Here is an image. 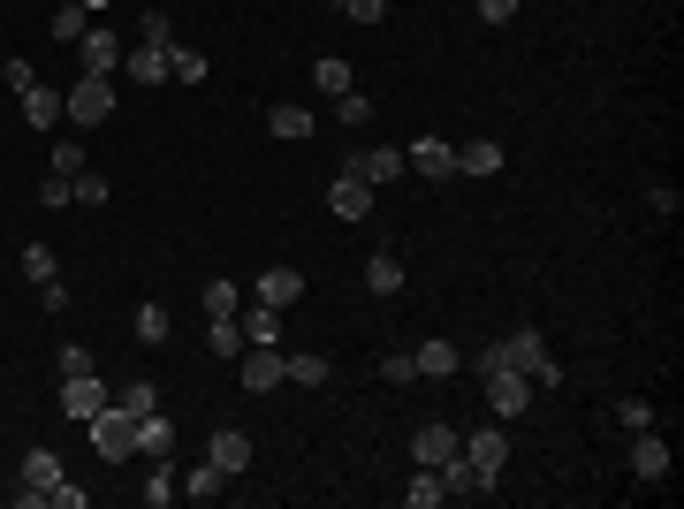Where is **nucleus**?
Segmentation results:
<instances>
[{"mask_svg":"<svg viewBox=\"0 0 684 509\" xmlns=\"http://www.w3.org/2000/svg\"><path fill=\"white\" fill-rule=\"evenodd\" d=\"M503 365H517L532 388H563V365L547 357V335H540V328H517V335H503Z\"/></svg>","mask_w":684,"mask_h":509,"instance_id":"obj_1","label":"nucleus"},{"mask_svg":"<svg viewBox=\"0 0 684 509\" xmlns=\"http://www.w3.org/2000/svg\"><path fill=\"white\" fill-rule=\"evenodd\" d=\"M92 449H99L107 464H122V457H138V418H130V411H122L115 395H107V411L92 418Z\"/></svg>","mask_w":684,"mask_h":509,"instance_id":"obj_2","label":"nucleus"},{"mask_svg":"<svg viewBox=\"0 0 684 509\" xmlns=\"http://www.w3.org/2000/svg\"><path fill=\"white\" fill-rule=\"evenodd\" d=\"M236 372H244V395H274V388L290 380V357H282L274 342H244V365H236Z\"/></svg>","mask_w":684,"mask_h":509,"instance_id":"obj_3","label":"nucleus"},{"mask_svg":"<svg viewBox=\"0 0 684 509\" xmlns=\"http://www.w3.org/2000/svg\"><path fill=\"white\" fill-rule=\"evenodd\" d=\"M61 107H69V122H84V130L107 122V115H115V76H76Z\"/></svg>","mask_w":684,"mask_h":509,"instance_id":"obj_4","label":"nucleus"},{"mask_svg":"<svg viewBox=\"0 0 684 509\" xmlns=\"http://www.w3.org/2000/svg\"><path fill=\"white\" fill-rule=\"evenodd\" d=\"M480 380H487V411H495V418H524V411H532V380H524L517 365H495V372H480Z\"/></svg>","mask_w":684,"mask_h":509,"instance_id":"obj_5","label":"nucleus"},{"mask_svg":"<svg viewBox=\"0 0 684 509\" xmlns=\"http://www.w3.org/2000/svg\"><path fill=\"white\" fill-rule=\"evenodd\" d=\"M99 411H107V388H99V372H69V380H61V418L92 426Z\"/></svg>","mask_w":684,"mask_h":509,"instance_id":"obj_6","label":"nucleus"},{"mask_svg":"<svg viewBox=\"0 0 684 509\" xmlns=\"http://www.w3.org/2000/svg\"><path fill=\"white\" fill-rule=\"evenodd\" d=\"M76 61H84V76H115V69H122V38L92 23V31L76 38Z\"/></svg>","mask_w":684,"mask_h":509,"instance_id":"obj_7","label":"nucleus"},{"mask_svg":"<svg viewBox=\"0 0 684 509\" xmlns=\"http://www.w3.org/2000/svg\"><path fill=\"white\" fill-rule=\"evenodd\" d=\"M464 457H472L487 480H503V464H510V434H503V426H472V434H464Z\"/></svg>","mask_w":684,"mask_h":509,"instance_id":"obj_8","label":"nucleus"},{"mask_svg":"<svg viewBox=\"0 0 684 509\" xmlns=\"http://www.w3.org/2000/svg\"><path fill=\"white\" fill-rule=\"evenodd\" d=\"M328 213H335V221H365V213H373V182L342 168L335 182H328Z\"/></svg>","mask_w":684,"mask_h":509,"instance_id":"obj_9","label":"nucleus"},{"mask_svg":"<svg viewBox=\"0 0 684 509\" xmlns=\"http://www.w3.org/2000/svg\"><path fill=\"white\" fill-rule=\"evenodd\" d=\"M403 168H418L426 182H449V175H457V145H449V138H418V145L403 153Z\"/></svg>","mask_w":684,"mask_h":509,"instance_id":"obj_10","label":"nucleus"},{"mask_svg":"<svg viewBox=\"0 0 684 509\" xmlns=\"http://www.w3.org/2000/svg\"><path fill=\"white\" fill-rule=\"evenodd\" d=\"M457 449H464V434H457V426H441V418H426V426L411 434V457H418V464H449Z\"/></svg>","mask_w":684,"mask_h":509,"instance_id":"obj_11","label":"nucleus"},{"mask_svg":"<svg viewBox=\"0 0 684 509\" xmlns=\"http://www.w3.org/2000/svg\"><path fill=\"white\" fill-rule=\"evenodd\" d=\"M632 472H639L647 487H654V480H670V441H662L654 426H639V434H632Z\"/></svg>","mask_w":684,"mask_h":509,"instance_id":"obj_12","label":"nucleus"},{"mask_svg":"<svg viewBox=\"0 0 684 509\" xmlns=\"http://www.w3.org/2000/svg\"><path fill=\"white\" fill-rule=\"evenodd\" d=\"M297 297H305V267H267V274H259V305L290 312Z\"/></svg>","mask_w":684,"mask_h":509,"instance_id":"obj_13","label":"nucleus"},{"mask_svg":"<svg viewBox=\"0 0 684 509\" xmlns=\"http://www.w3.org/2000/svg\"><path fill=\"white\" fill-rule=\"evenodd\" d=\"M434 472H441V495H495V480H487V472H480L464 449H457L449 464H434Z\"/></svg>","mask_w":684,"mask_h":509,"instance_id":"obj_14","label":"nucleus"},{"mask_svg":"<svg viewBox=\"0 0 684 509\" xmlns=\"http://www.w3.org/2000/svg\"><path fill=\"white\" fill-rule=\"evenodd\" d=\"M122 76H130V84H145V92H153V84H168V46H130V54H122Z\"/></svg>","mask_w":684,"mask_h":509,"instance_id":"obj_15","label":"nucleus"},{"mask_svg":"<svg viewBox=\"0 0 684 509\" xmlns=\"http://www.w3.org/2000/svg\"><path fill=\"white\" fill-rule=\"evenodd\" d=\"M205 464H221V472L236 480V472L251 464V434H244V426H221V434H213V449H205Z\"/></svg>","mask_w":684,"mask_h":509,"instance_id":"obj_16","label":"nucleus"},{"mask_svg":"<svg viewBox=\"0 0 684 509\" xmlns=\"http://www.w3.org/2000/svg\"><path fill=\"white\" fill-rule=\"evenodd\" d=\"M350 175H365V182H396V175H403V145H373V153H350Z\"/></svg>","mask_w":684,"mask_h":509,"instance_id":"obj_17","label":"nucleus"},{"mask_svg":"<svg viewBox=\"0 0 684 509\" xmlns=\"http://www.w3.org/2000/svg\"><path fill=\"white\" fill-rule=\"evenodd\" d=\"M503 161H510V153H503L495 138H472V145H457V175H503Z\"/></svg>","mask_w":684,"mask_h":509,"instance_id":"obj_18","label":"nucleus"},{"mask_svg":"<svg viewBox=\"0 0 684 509\" xmlns=\"http://www.w3.org/2000/svg\"><path fill=\"white\" fill-rule=\"evenodd\" d=\"M61 115H69V107H61L54 84H31V92H23V122H31V130H54Z\"/></svg>","mask_w":684,"mask_h":509,"instance_id":"obj_19","label":"nucleus"},{"mask_svg":"<svg viewBox=\"0 0 684 509\" xmlns=\"http://www.w3.org/2000/svg\"><path fill=\"white\" fill-rule=\"evenodd\" d=\"M69 472H61V457L54 449H23V487H38V495H54Z\"/></svg>","mask_w":684,"mask_h":509,"instance_id":"obj_20","label":"nucleus"},{"mask_svg":"<svg viewBox=\"0 0 684 509\" xmlns=\"http://www.w3.org/2000/svg\"><path fill=\"white\" fill-rule=\"evenodd\" d=\"M411 365L426 372V380H449V372H464V357H457V342H426V350H411Z\"/></svg>","mask_w":684,"mask_h":509,"instance_id":"obj_21","label":"nucleus"},{"mask_svg":"<svg viewBox=\"0 0 684 509\" xmlns=\"http://www.w3.org/2000/svg\"><path fill=\"white\" fill-rule=\"evenodd\" d=\"M182 487H175V457H153V472H145V487H138V502L145 509H168Z\"/></svg>","mask_w":684,"mask_h":509,"instance_id":"obj_22","label":"nucleus"},{"mask_svg":"<svg viewBox=\"0 0 684 509\" xmlns=\"http://www.w3.org/2000/svg\"><path fill=\"white\" fill-rule=\"evenodd\" d=\"M138 457H145V464H153V457H175V426L161 418V411L138 418Z\"/></svg>","mask_w":684,"mask_h":509,"instance_id":"obj_23","label":"nucleus"},{"mask_svg":"<svg viewBox=\"0 0 684 509\" xmlns=\"http://www.w3.org/2000/svg\"><path fill=\"white\" fill-rule=\"evenodd\" d=\"M267 130H274L282 145H297V138H312V115H305L297 99H282V107H267Z\"/></svg>","mask_w":684,"mask_h":509,"instance_id":"obj_24","label":"nucleus"},{"mask_svg":"<svg viewBox=\"0 0 684 509\" xmlns=\"http://www.w3.org/2000/svg\"><path fill=\"white\" fill-rule=\"evenodd\" d=\"M365 289H373V297H396V289H403V259H396V251H373V259H365Z\"/></svg>","mask_w":684,"mask_h":509,"instance_id":"obj_25","label":"nucleus"},{"mask_svg":"<svg viewBox=\"0 0 684 509\" xmlns=\"http://www.w3.org/2000/svg\"><path fill=\"white\" fill-rule=\"evenodd\" d=\"M312 84H320L328 99H342V92H357V76H350V61H342V54H320V61H312Z\"/></svg>","mask_w":684,"mask_h":509,"instance_id":"obj_26","label":"nucleus"},{"mask_svg":"<svg viewBox=\"0 0 684 509\" xmlns=\"http://www.w3.org/2000/svg\"><path fill=\"white\" fill-rule=\"evenodd\" d=\"M130 328H138V342H153V350H161V342L175 335V312H168V305H153V297H145V305H138V320H130Z\"/></svg>","mask_w":684,"mask_h":509,"instance_id":"obj_27","label":"nucleus"},{"mask_svg":"<svg viewBox=\"0 0 684 509\" xmlns=\"http://www.w3.org/2000/svg\"><path fill=\"white\" fill-rule=\"evenodd\" d=\"M205 69H213V61H205L198 46H182V38L168 46V76H175V84H205Z\"/></svg>","mask_w":684,"mask_h":509,"instance_id":"obj_28","label":"nucleus"},{"mask_svg":"<svg viewBox=\"0 0 684 509\" xmlns=\"http://www.w3.org/2000/svg\"><path fill=\"white\" fill-rule=\"evenodd\" d=\"M403 502H411V509H441V502H449V495H441V472H434V464H418V472H411V487H403Z\"/></svg>","mask_w":684,"mask_h":509,"instance_id":"obj_29","label":"nucleus"},{"mask_svg":"<svg viewBox=\"0 0 684 509\" xmlns=\"http://www.w3.org/2000/svg\"><path fill=\"white\" fill-rule=\"evenodd\" d=\"M205 350L213 357H244V320L228 312V320H205Z\"/></svg>","mask_w":684,"mask_h":509,"instance_id":"obj_30","label":"nucleus"},{"mask_svg":"<svg viewBox=\"0 0 684 509\" xmlns=\"http://www.w3.org/2000/svg\"><path fill=\"white\" fill-rule=\"evenodd\" d=\"M198 312H205V320H228V312H244L236 282H205V289H198Z\"/></svg>","mask_w":684,"mask_h":509,"instance_id":"obj_31","label":"nucleus"},{"mask_svg":"<svg viewBox=\"0 0 684 509\" xmlns=\"http://www.w3.org/2000/svg\"><path fill=\"white\" fill-rule=\"evenodd\" d=\"M221 487H228V472H221V464H190V472H182V495H190V502H213Z\"/></svg>","mask_w":684,"mask_h":509,"instance_id":"obj_32","label":"nucleus"},{"mask_svg":"<svg viewBox=\"0 0 684 509\" xmlns=\"http://www.w3.org/2000/svg\"><path fill=\"white\" fill-rule=\"evenodd\" d=\"M23 282L38 289V282H61V259L46 251V244H23Z\"/></svg>","mask_w":684,"mask_h":509,"instance_id":"obj_33","label":"nucleus"},{"mask_svg":"<svg viewBox=\"0 0 684 509\" xmlns=\"http://www.w3.org/2000/svg\"><path fill=\"white\" fill-rule=\"evenodd\" d=\"M115 403H122L130 418H145V411H161V388H153V380L138 372V380H122V395H115Z\"/></svg>","mask_w":684,"mask_h":509,"instance_id":"obj_34","label":"nucleus"},{"mask_svg":"<svg viewBox=\"0 0 684 509\" xmlns=\"http://www.w3.org/2000/svg\"><path fill=\"white\" fill-rule=\"evenodd\" d=\"M244 342H282V312L274 305H251L244 312Z\"/></svg>","mask_w":684,"mask_h":509,"instance_id":"obj_35","label":"nucleus"},{"mask_svg":"<svg viewBox=\"0 0 684 509\" xmlns=\"http://www.w3.org/2000/svg\"><path fill=\"white\" fill-rule=\"evenodd\" d=\"M84 31H92V15H84L76 0H61V8H54V38H61V46H76Z\"/></svg>","mask_w":684,"mask_h":509,"instance_id":"obj_36","label":"nucleus"},{"mask_svg":"<svg viewBox=\"0 0 684 509\" xmlns=\"http://www.w3.org/2000/svg\"><path fill=\"white\" fill-rule=\"evenodd\" d=\"M328 372H335V365H328L320 350H305V357H290V380H297V388H328Z\"/></svg>","mask_w":684,"mask_h":509,"instance_id":"obj_37","label":"nucleus"},{"mask_svg":"<svg viewBox=\"0 0 684 509\" xmlns=\"http://www.w3.org/2000/svg\"><path fill=\"white\" fill-rule=\"evenodd\" d=\"M138 46H175V23H168V8H145V23H138Z\"/></svg>","mask_w":684,"mask_h":509,"instance_id":"obj_38","label":"nucleus"},{"mask_svg":"<svg viewBox=\"0 0 684 509\" xmlns=\"http://www.w3.org/2000/svg\"><path fill=\"white\" fill-rule=\"evenodd\" d=\"M616 426H624V434L654 426V403H647V395H624V403H616Z\"/></svg>","mask_w":684,"mask_h":509,"instance_id":"obj_39","label":"nucleus"},{"mask_svg":"<svg viewBox=\"0 0 684 509\" xmlns=\"http://www.w3.org/2000/svg\"><path fill=\"white\" fill-rule=\"evenodd\" d=\"M92 168V161H84V145H76V138H61V145H54V168L46 175H84Z\"/></svg>","mask_w":684,"mask_h":509,"instance_id":"obj_40","label":"nucleus"},{"mask_svg":"<svg viewBox=\"0 0 684 509\" xmlns=\"http://www.w3.org/2000/svg\"><path fill=\"white\" fill-rule=\"evenodd\" d=\"M38 205H76V175H46L38 182Z\"/></svg>","mask_w":684,"mask_h":509,"instance_id":"obj_41","label":"nucleus"},{"mask_svg":"<svg viewBox=\"0 0 684 509\" xmlns=\"http://www.w3.org/2000/svg\"><path fill=\"white\" fill-rule=\"evenodd\" d=\"M380 380H388V388H411V380H418V365H411V350H396V357H380Z\"/></svg>","mask_w":684,"mask_h":509,"instance_id":"obj_42","label":"nucleus"},{"mask_svg":"<svg viewBox=\"0 0 684 509\" xmlns=\"http://www.w3.org/2000/svg\"><path fill=\"white\" fill-rule=\"evenodd\" d=\"M107 190H115V182H107L99 168H84V175H76V205H107Z\"/></svg>","mask_w":684,"mask_h":509,"instance_id":"obj_43","label":"nucleus"},{"mask_svg":"<svg viewBox=\"0 0 684 509\" xmlns=\"http://www.w3.org/2000/svg\"><path fill=\"white\" fill-rule=\"evenodd\" d=\"M54 365H61V380H69V372H99V365H92V350H84V342H61V357H54Z\"/></svg>","mask_w":684,"mask_h":509,"instance_id":"obj_44","label":"nucleus"},{"mask_svg":"<svg viewBox=\"0 0 684 509\" xmlns=\"http://www.w3.org/2000/svg\"><path fill=\"white\" fill-rule=\"evenodd\" d=\"M342 15H350V23H365V31H373V23H380V15H388V0H335Z\"/></svg>","mask_w":684,"mask_h":509,"instance_id":"obj_45","label":"nucleus"},{"mask_svg":"<svg viewBox=\"0 0 684 509\" xmlns=\"http://www.w3.org/2000/svg\"><path fill=\"white\" fill-rule=\"evenodd\" d=\"M335 115H342V122H357V130H365V122H373V99H365V92H342V99H335Z\"/></svg>","mask_w":684,"mask_h":509,"instance_id":"obj_46","label":"nucleus"},{"mask_svg":"<svg viewBox=\"0 0 684 509\" xmlns=\"http://www.w3.org/2000/svg\"><path fill=\"white\" fill-rule=\"evenodd\" d=\"M647 205H654V213L670 221V213H677V205H684V190H677V182H654V190H647Z\"/></svg>","mask_w":684,"mask_h":509,"instance_id":"obj_47","label":"nucleus"},{"mask_svg":"<svg viewBox=\"0 0 684 509\" xmlns=\"http://www.w3.org/2000/svg\"><path fill=\"white\" fill-rule=\"evenodd\" d=\"M46 509H84V487H76V480H61V487L46 495Z\"/></svg>","mask_w":684,"mask_h":509,"instance_id":"obj_48","label":"nucleus"},{"mask_svg":"<svg viewBox=\"0 0 684 509\" xmlns=\"http://www.w3.org/2000/svg\"><path fill=\"white\" fill-rule=\"evenodd\" d=\"M0 76H8L15 92H31V84H38V69H31V61H0Z\"/></svg>","mask_w":684,"mask_h":509,"instance_id":"obj_49","label":"nucleus"},{"mask_svg":"<svg viewBox=\"0 0 684 509\" xmlns=\"http://www.w3.org/2000/svg\"><path fill=\"white\" fill-rule=\"evenodd\" d=\"M517 8H524V0H480V15H487V23H510Z\"/></svg>","mask_w":684,"mask_h":509,"instance_id":"obj_50","label":"nucleus"}]
</instances>
